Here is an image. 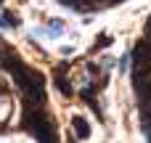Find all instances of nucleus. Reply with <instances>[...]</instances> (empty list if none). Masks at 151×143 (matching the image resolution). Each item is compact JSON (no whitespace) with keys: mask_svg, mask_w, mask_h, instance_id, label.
<instances>
[{"mask_svg":"<svg viewBox=\"0 0 151 143\" xmlns=\"http://www.w3.org/2000/svg\"><path fill=\"white\" fill-rule=\"evenodd\" d=\"M109 42H111V37H109V34H101V37H98V42H96V48H106Z\"/></svg>","mask_w":151,"mask_h":143,"instance_id":"nucleus-4","label":"nucleus"},{"mask_svg":"<svg viewBox=\"0 0 151 143\" xmlns=\"http://www.w3.org/2000/svg\"><path fill=\"white\" fill-rule=\"evenodd\" d=\"M72 127H74V133H77L80 141H88V135H90V125H88L82 117H74V119H72Z\"/></svg>","mask_w":151,"mask_h":143,"instance_id":"nucleus-2","label":"nucleus"},{"mask_svg":"<svg viewBox=\"0 0 151 143\" xmlns=\"http://www.w3.org/2000/svg\"><path fill=\"white\" fill-rule=\"evenodd\" d=\"M56 82H58V88H61L64 93H72V88H69V82L64 80V74H58V77H56Z\"/></svg>","mask_w":151,"mask_h":143,"instance_id":"nucleus-3","label":"nucleus"},{"mask_svg":"<svg viewBox=\"0 0 151 143\" xmlns=\"http://www.w3.org/2000/svg\"><path fill=\"white\" fill-rule=\"evenodd\" d=\"M127 64H130V53H125L119 58V72H127Z\"/></svg>","mask_w":151,"mask_h":143,"instance_id":"nucleus-5","label":"nucleus"},{"mask_svg":"<svg viewBox=\"0 0 151 143\" xmlns=\"http://www.w3.org/2000/svg\"><path fill=\"white\" fill-rule=\"evenodd\" d=\"M0 27H8V24H5V16H0Z\"/></svg>","mask_w":151,"mask_h":143,"instance_id":"nucleus-6","label":"nucleus"},{"mask_svg":"<svg viewBox=\"0 0 151 143\" xmlns=\"http://www.w3.org/2000/svg\"><path fill=\"white\" fill-rule=\"evenodd\" d=\"M61 32H64V21L61 19H53V21H48V27L35 29V34H45V37H61Z\"/></svg>","mask_w":151,"mask_h":143,"instance_id":"nucleus-1","label":"nucleus"},{"mask_svg":"<svg viewBox=\"0 0 151 143\" xmlns=\"http://www.w3.org/2000/svg\"><path fill=\"white\" fill-rule=\"evenodd\" d=\"M0 3H3V0H0Z\"/></svg>","mask_w":151,"mask_h":143,"instance_id":"nucleus-7","label":"nucleus"}]
</instances>
